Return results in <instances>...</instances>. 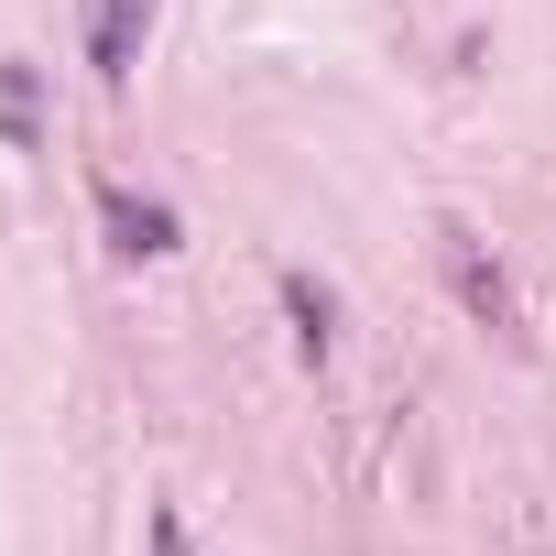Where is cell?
<instances>
[{
	"mask_svg": "<svg viewBox=\"0 0 556 556\" xmlns=\"http://www.w3.org/2000/svg\"><path fill=\"white\" fill-rule=\"evenodd\" d=\"M153 12H164V0H88V66H99V88H131Z\"/></svg>",
	"mask_w": 556,
	"mask_h": 556,
	"instance_id": "cell-1",
	"label": "cell"
},
{
	"mask_svg": "<svg viewBox=\"0 0 556 556\" xmlns=\"http://www.w3.org/2000/svg\"><path fill=\"white\" fill-rule=\"evenodd\" d=\"M285 317H295V350H306V361H328V295L306 285V273H285Z\"/></svg>",
	"mask_w": 556,
	"mask_h": 556,
	"instance_id": "cell-3",
	"label": "cell"
},
{
	"mask_svg": "<svg viewBox=\"0 0 556 556\" xmlns=\"http://www.w3.org/2000/svg\"><path fill=\"white\" fill-rule=\"evenodd\" d=\"M447 273H458V295H469L480 317H502V273H491V262H480V251H469L458 229H447Z\"/></svg>",
	"mask_w": 556,
	"mask_h": 556,
	"instance_id": "cell-4",
	"label": "cell"
},
{
	"mask_svg": "<svg viewBox=\"0 0 556 556\" xmlns=\"http://www.w3.org/2000/svg\"><path fill=\"white\" fill-rule=\"evenodd\" d=\"M153 556H186V523L175 513H153Z\"/></svg>",
	"mask_w": 556,
	"mask_h": 556,
	"instance_id": "cell-5",
	"label": "cell"
},
{
	"mask_svg": "<svg viewBox=\"0 0 556 556\" xmlns=\"http://www.w3.org/2000/svg\"><path fill=\"white\" fill-rule=\"evenodd\" d=\"M99 218H110V251H131V262H164V251H175V207H164V197L99 186Z\"/></svg>",
	"mask_w": 556,
	"mask_h": 556,
	"instance_id": "cell-2",
	"label": "cell"
}]
</instances>
